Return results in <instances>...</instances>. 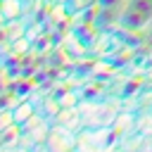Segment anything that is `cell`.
<instances>
[{
    "instance_id": "7a4b0ae2",
    "label": "cell",
    "mask_w": 152,
    "mask_h": 152,
    "mask_svg": "<svg viewBox=\"0 0 152 152\" xmlns=\"http://www.w3.org/2000/svg\"><path fill=\"white\" fill-rule=\"evenodd\" d=\"M0 100H2V64H0Z\"/></svg>"
},
{
    "instance_id": "6da1fadb",
    "label": "cell",
    "mask_w": 152,
    "mask_h": 152,
    "mask_svg": "<svg viewBox=\"0 0 152 152\" xmlns=\"http://www.w3.org/2000/svg\"><path fill=\"white\" fill-rule=\"evenodd\" d=\"M0 150H152V0H0Z\"/></svg>"
}]
</instances>
